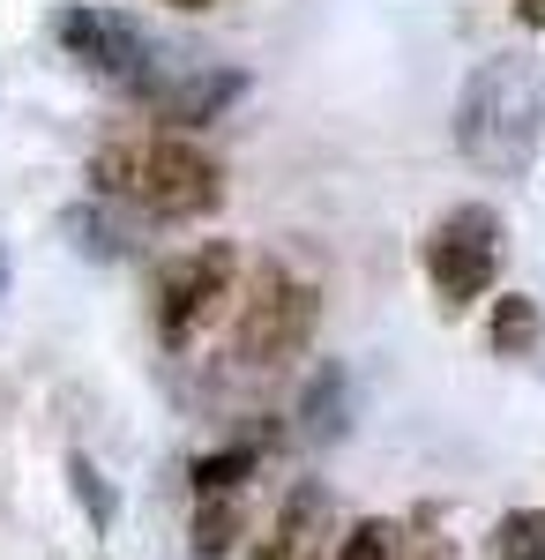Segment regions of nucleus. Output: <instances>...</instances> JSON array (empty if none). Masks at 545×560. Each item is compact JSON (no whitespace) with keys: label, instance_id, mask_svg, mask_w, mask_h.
<instances>
[{"label":"nucleus","instance_id":"18","mask_svg":"<svg viewBox=\"0 0 545 560\" xmlns=\"http://www.w3.org/2000/svg\"><path fill=\"white\" fill-rule=\"evenodd\" d=\"M165 8H179V15H202V8H217V0H165Z\"/></svg>","mask_w":545,"mask_h":560},{"label":"nucleus","instance_id":"10","mask_svg":"<svg viewBox=\"0 0 545 560\" xmlns=\"http://www.w3.org/2000/svg\"><path fill=\"white\" fill-rule=\"evenodd\" d=\"M344 427H351V382H344V366H314L299 388V441L329 448L344 441Z\"/></svg>","mask_w":545,"mask_h":560},{"label":"nucleus","instance_id":"1","mask_svg":"<svg viewBox=\"0 0 545 560\" xmlns=\"http://www.w3.org/2000/svg\"><path fill=\"white\" fill-rule=\"evenodd\" d=\"M545 142V75L523 52H486L456 97V150L471 173L523 179Z\"/></svg>","mask_w":545,"mask_h":560},{"label":"nucleus","instance_id":"19","mask_svg":"<svg viewBox=\"0 0 545 560\" xmlns=\"http://www.w3.org/2000/svg\"><path fill=\"white\" fill-rule=\"evenodd\" d=\"M0 300H8V247H0Z\"/></svg>","mask_w":545,"mask_h":560},{"label":"nucleus","instance_id":"9","mask_svg":"<svg viewBox=\"0 0 545 560\" xmlns=\"http://www.w3.org/2000/svg\"><path fill=\"white\" fill-rule=\"evenodd\" d=\"M322 523H329V486L322 478H299L292 493H285V509H277L269 546H254V560H306L322 546Z\"/></svg>","mask_w":545,"mask_h":560},{"label":"nucleus","instance_id":"12","mask_svg":"<svg viewBox=\"0 0 545 560\" xmlns=\"http://www.w3.org/2000/svg\"><path fill=\"white\" fill-rule=\"evenodd\" d=\"M195 560H224L240 553V493H195V523H187Z\"/></svg>","mask_w":545,"mask_h":560},{"label":"nucleus","instance_id":"17","mask_svg":"<svg viewBox=\"0 0 545 560\" xmlns=\"http://www.w3.org/2000/svg\"><path fill=\"white\" fill-rule=\"evenodd\" d=\"M515 23L523 31H545V0H515Z\"/></svg>","mask_w":545,"mask_h":560},{"label":"nucleus","instance_id":"3","mask_svg":"<svg viewBox=\"0 0 545 560\" xmlns=\"http://www.w3.org/2000/svg\"><path fill=\"white\" fill-rule=\"evenodd\" d=\"M314 322H322V292L292 261H254L240 314H232V359L240 366H285V359L306 351Z\"/></svg>","mask_w":545,"mask_h":560},{"label":"nucleus","instance_id":"2","mask_svg":"<svg viewBox=\"0 0 545 560\" xmlns=\"http://www.w3.org/2000/svg\"><path fill=\"white\" fill-rule=\"evenodd\" d=\"M90 179H97V195L127 202L135 217H158V224H187V217H210L224 202V165L202 142L165 135V128L105 142L90 158Z\"/></svg>","mask_w":545,"mask_h":560},{"label":"nucleus","instance_id":"4","mask_svg":"<svg viewBox=\"0 0 545 560\" xmlns=\"http://www.w3.org/2000/svg\"><path fill=\"white\" fill-rule=\"evenodd\" d=\"M501 210H486V202H456V210L441 217L433 232H426V284H433V300L463 314L471 300H486L494 292V277H501Z\"/></svg>","mask_w":545,"mask_h":560},{"label":"nucleus","instance_id":"7","mask_svg":"<svg viewBox=\"0 0 545 560\" xmlns=\"http://www.w3.org/2000/svg\"><path fill=\"white\" fill-rule=\"evenodd\" d=\"M53 38L68 45L90 75H105V83H120V90H135L150 75V60H158L150 31L135 15H120V8H60L53 15Z\"/></svg>","mask_w":545,"mask_h":560},{"label":"nucleus","instance_id":"5","mask_svg":"<svg viewBox=\"0 0 545 560\" xmlns=\"http://www.w3.org/2000/svg\"><path fill=\"white\" fill-rule=\"evenodd\" d=\"M150 120H165V135H195L210 128L217 113H232L247 97V75L224 68V60H202V52H158L150 75L127 90Z\"/></svg>","mask_w":545,"mask_h":560},{"label":"nucleus","instance_id":"6","mask_svg":"<svg viewBox=\"0 0 545 560\" xmlns=\"http://www.w3.org/2000/svg\"><path fill=\"white\" fill-rule=\"evenodd\" d=\"M232 284H240V247H232V240H195V247H179V255L158 269V292H150L158 337L179 351L217 306L232 300Z\"/></svg>","mask_w":545,"mask_h":560},{"label":"nucleus","instance_id":"14","mask_svg":"<svg viewBox=\"0 0 545 560\" xmlns=\"http://www.w3.org/2000/svg\"><path fill=\"white\" fill-rule=\"evenodd\" d=\"M486 560H545V509H508L486 538Z\"/></svg>","mask_w":545,"mask_h":560},{"label":"nucleus","instance_id":"16","mask_svg":"<svg viewBox=\"0 0 545 560\" xmlns=\"http://www.w3.org/2000/svg\"><path fill=\"white\" fill-rule=\"evenodd\" d=\"M404 553V530L396 523H381V516H367L344 546H336V560H396Z\"/></svg>","mask_w":545,"mask_h":560},{"label":"nucleus","instance_id":"13","mask_svg":"<svg viewBox=\"0 0 545 560\" xmlns=\"http://www.w3.org/2000/svg\"><path fill=\"white\" fill-rule=\"evenodd\" d=\"M254 464H262V448H254V441H232V448L195 456V464H187V486H195V493H240L254 478Z\"/></svg>","mask_w":545,"mask_h":560},{"label":"nucleus","instance_id":"11","mask_svg":"<svg viewBox=\"0 0 545 560\" xmlns=\"http://www.w3.org/2000/svg\"><path fill=\"white\" fill-rule=\"evenodd\" d=\"M538 337H545L538 300H531V292H501V300H494V322H486V345L501 351V359H531Z\"/></svg>","mask_w":545,"mask_h":560},{"label":"nucleus","instance_id":"8","mask_svg":"<svg viewBox=\"0 0 545 560\" xmlns=\"http://www.w3.org/2000/svg\"><path fill=\"white\" fill-rule=\"evenodd\" d=\"M60 240L83 261H127L142 247V224H135L113 195H90V202H68V210H60Z\"/></svg>","mask_w":545,"mask_h":560},{"label":"nucleus","instance_id":"15","mask_svg":"<svg viewBox=\"0 0 545 560\" xmlns=\"http://www.w3.org/2000/svg\"><path fill=\"white\" fill-rule=\"evenodd\" d=\"M68 486H76V501H83V516H90V530L105 538L113 523H120V501H113V486H105V471L90 464V456H68Z\"/></svg>","mask_w":545,"mask_h":560}]
</instances>
